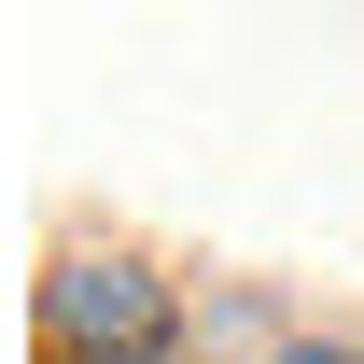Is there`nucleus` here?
<instances>
[{
	"mask_svg": "<svg viewBox=\"0 0 364 364\" xmlns=\"http://www.w3.org/2000/svg\"><path fill=\"white\" fill-rule=\"evenodd\" d=\"M56 322H70V336H112V350H140V336H154V294H140L127 267H70V294H56Z\"/></svg>",
	"mask_w": 364,
	"mask_h": 364,
	"instance_id": "1",
	"label": "nucleus"
}]
</instances>
